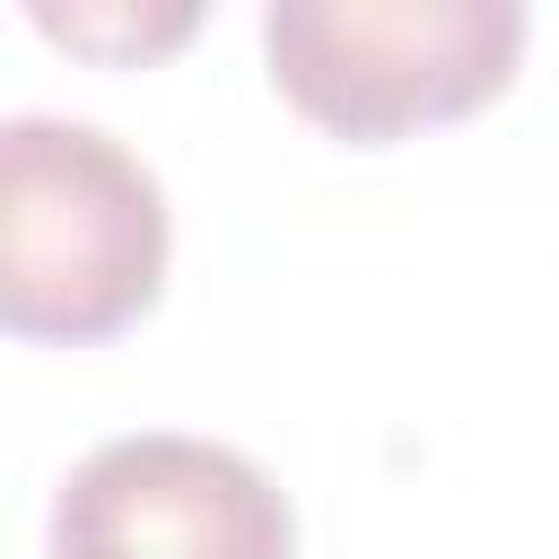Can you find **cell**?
I'll return each instance as SVG.
<instances>
[{
	"mask_svg": "<svg viewBox=\"0 0 559 559\" xmlns=\"http://www.w3.org/2000/svg\"><path fill=\"white\" fill-rule=\"evenodd\" d=\"M166 280V201L87 122L0 131V323L26 341H114Z\"/></svg>",
	"mask_w": 559,
	"mask_h": 559,
	"instance_id": "cell-1",
	"label": "cell"
},
{
	"mask_svg": "<svg viewBox=\"0 0 559 559\" xmlns=\"http://www.w3.org/2000/svg\"><path fill=\"white\" fill-rule=\"evenodd\" d=\"M280 96L349 140L393 148L428 122H463L515 79L524 9L507 0H280L262 17Z\"/></svg>",
	"mask_w": 559,
	"mask_h": 559,
	"instance_id": "cell-2",
	"label": "cell"
},
{
	"mask_svg": "<svg viewBox=\"0 0 559 559\" xmlns=\"http://www.w3.org/2000/svg\"><path fill=\"white\" fill-rule=\"evenodd\" d=\"M288 498L210 437H122L52 498V559H288Z\"/></svg>",
	"mask_w": 559,
	"mask_h": 559,
	"instance_id": "cell-3",
	"label": "cell"
}]
</instances>
